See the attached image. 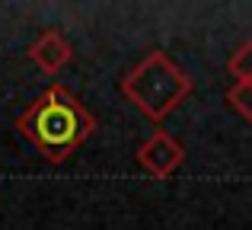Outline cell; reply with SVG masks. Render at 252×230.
<instances>
[{
	"mask_svg": "<svg viewBox=\"0 0 252 230\" xmlns=\"http://www.w3.org/2000/svg\"><path fill=\"white\" fill-rule=\"evenodd\" d=\"M16 128L48 163H64L96 131V118L67 87L55 83L16 118Z\"/></svg>",
	"mask_w": 252,
	"mask_h": 230,
	"instance_id": "cell-1",
	"label": "cell"
},
{
	"mask_svg": "<svg viewBox=\"0 0 252 230\" xmlns=\"http://www.w3.org/2000/svg\"><path fill=\"white\" fill-rule=\"evenodd\" d=\"M122 93L150 122H163L191 93V77L166 51H150L141 64L122 77Z\"/></svg>",
	"mask_w": 252,
	"mask_h": 230,
	"instance_id": "cell-2",
	"label": "cell"
},
{
	"mask_svg": "<svg viewBox=\"0 0 252 230\" xmlns=\"http://www.w3.org/2000/svg\"><path fill=\"white\" fill-rule=\"evenodd\" d=\"M137 163L150 179H169L179 166L185 163V147L169 134V131L157 128L147 141L137 147Z\"/></svg>",
	"mask_w": 252,
	"mask_h": 230,
	"instance_id": "cell-3",
	"label": "cell"
},
{
	"mask_svg": "<svg viewBox=\"0 0 252 230\" xmlns=\"http://www.w3.org/2000/svg\"><path fill=\"white\" fill-rule=\"evenodd\" d=\"M70 58H74V48H70V42L58 29H45L29 45V61L38 70H45V74H58L64 64H70Z\"/></svg>",
	"mask_w": 252,
	"mask_h": 230,
	"instance_id": "cell-4",
	"label": "cell"
},
{
	"mask_svg": "<svg viewBox=\"0 0 252 230\" xmlns=\"http://www.w3.org/2000/svg\"><path fill=\"white\" fill-rule=\"evenodd\" d=\"M227 102L252 125V90H246L243 83H233V87L227 90Z\"/></svg>",
	"mask_w": 252,
	"mask_h": 230,
	"instance_id": "cell-5",
	"label": "cell"
},
{
	"mask_svg": "<svg viewBox=\"0 0 252 230\" xmlns=\"http://www.w3.org/2000/svg\"><path fill=\"white\" fill-rule=\"evenodd\" d=\"M227 70L236 77V80H246V77L252 74V38H249L246 45H240V51H236V55L230 58Z\"/></svg>",
	"mask_w": 252,
	"mask_h": 230,
	"instance_id": "cell-6",
	"label": "cell"
},
{
	"mask_svg": "<svg viewBox=\"0 0 252 230\" xmlns=\"http://www.w3.org/2000/svg\"><path fill=\"white\" fill-rule=\"evenodd\" d=\"M236 83H243V87H246V90H252V74L246 77V80H236Z\"/></svg>",
	"mask_w": 252,
	"mask_h": 230,
	"instance_id": "cell-7",
	"label": "cell"
}]
</instances>
